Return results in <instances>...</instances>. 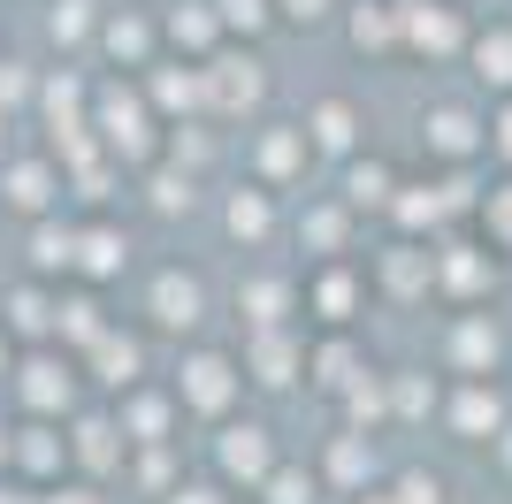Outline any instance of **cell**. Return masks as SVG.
<instances>
[{"label":"cell","mask_w":512,"mask_h":504,"mask_svg":"<svg viewBox=\"0 0 512 504\" xmlns=\"http://www.w3.org/2000/svg\"><path fill=\"white\" fill-rule=\"evenodd\" d=\"M398 497H406V504H436V482H428V474H406V482H398Z\"/></svg>","instance_id":"cell-36"},{"label":"cell","mask_w":512,"mask_h":504,"mask_svg":"<svg viewBox=\"0 0 512 504\" xmlns=\"http://www.w3.org/2000/svg\"><path fill=\"white\" fill-rule=\"evenodd\" d=\"M222 16L245 23V31H260V23H268V0H222Z\"/></svg>","instance_id":"cell-31"},{"label":"cell","mask_w":512,"mask_h":504,"mask_svg":"<svg viewBox=\"0 0 512 504\" xmlns=\"http://www.w3.org/2000/svg\"><path fill=\"white\" fill-rule=\"evenodd\" d=\"M421 260H413V252H398V260H390V283H398V291H421Z\"/></svg>","instance_id":"cell-33"},{"label":"cell","mask_w":512,"mask_h":504,"mask_svg":"<svg viewBox=\"0 0 512 504\" xmlns=\"http://www.w3.org/2000/svg\"><path fill=\"white\" fill-rule=\"evenodd\" d=\"M474 62H482V77H497V84H512V39H505V31H490V39L474 46Z\"/></svg>","instance_id":"cell-10"},{"label":"cell","mask_w":512,"mask_h":504,"mask_svg":"<svg viewBox=\"0 0 512 504\" xmlns=\"http://www.w3.org/2000/svg\"><path fill=\"white\" fill-rule=\"evenodd\" d=\"M283 298H291L283 283H253V291H245V306H253L260 321H276V314H283Z\"/></svg>","instance_id":"cell-27"},{"label":"cell","mask_w":512,"mask_h":504,"mask_svg":"<svg viewBox=\"0 0 512 504\" xmlns=\"http://www.w3.org/2000/svg\"><path fill=\"white\" fill-rule=\"evenodd\" d=\"M23 398L39 405V413H62L69 405V375L54 367V359H31V367H23Z\"/></svg>","instance_id":"cell-6"},{"label":"cell","mask_w":512,"mask_h":504,"mask_svg":"<svg viewBox=\"0 0 512 504\" xmlns=\"http://www.w3.org/2000/svg\"><path fill=\"white\" fill-rule=\"evenodd\" d=\"M77 451H85V466H107L115 459V428H107V420H85V428H77Z\"/></svg>","instance_id":"cell-14"},{"label":"cell","mask_w":512,"mask_h":504,"mask_svg":"<svg viewBox=\"0 0 512 504\" xmlns=\"http://www.w3.org/2000/svg\"><path fill=\"white\" fill-rule=\"evenodd\" d=\"M314 138H321V146H352V115H344V107H321V115H314Z\"/></svg>","instance_id":"cell-22"},{"label":"cell","mask_w":512,"mask_h":504,"mask_svg":"<svg viewBox=\"0 0 512 504\" xmlns=\"http://www.w3.org/2000/svg\"><path fill=\"white\" fill-rule=\"evenodd\" d=\"M77 260V237L69 230H39V268H69Z\"/></svg>","instance_id":"cell-21"},{"label":"cell","mask_w":512,"mask_h":504,"mask_svg":"<svg viewBox=\"0 0 512 504\" xmlns=\"http://www.w3.org/2000/svg\"><path fill=\"white\" fill-rule=\"evenodd\" d=\"M176 504H214V497H207V489H184V497H176Z\"/></svg>","instance_id":"cell-42"},{"label":"cell","mask_w":512,"mask_h":504,"mask_svg":"<svg viewBox=\"0 0 512 504\" xmlns=\"http://www.w3.org/2000/svg\"><path fill=\"white\" fill-rule=\"evenodd\" d=\"M337 474H344V482H360V474H367V451H360V443H337Z\"/></svg>","instance_id":"cell-35"},{"label":"cell","mask_w":512,"mask_h":504,"mask_svg":"<svg viewBox=\"0 0 512 504\" xmlns=\"http://www.w3.org/2000/svg\"><path fill=\"white\" fill-rule=\"evenodd\" d=\"M107 367V382H123L130 367H138V344H123V336H100V352H92Z\"/></svg>","instance_id":"cell-16"},{"label":"cell","mask_w":512,"mask_h":504,"mask_svg":"<svg viewBox=\"0 0 512 504\" xmlns=\"http://www.w3.org/2000/svg\"><path fill=\"white\" fill-rule=\"evenodd\" d=\"M100 130H107V146L130 153V161L146 153V107L123 100V92H107V100H100Z\"/></svg>","instance_id":"cell-1"},{"label":"cell","mask_w":512,"mask_h":504,"mask_svg":"<svg viewBox=\"0 0 512 504\" xmlns=\"http://www.w3.org/2000/svg\"><path fill=\"white\" fill-rule=\"evenodd\" d=\"M260 382H291V359H299V352H291V344H283V336H260Z\"/></svg>","instance_id":"cell-11"},{"label":"cell","mask_w":512,"mask_h":504,"mask_svg":"<svg viewBox=\"0 0 512 504\" xmlns=\"http://www.w3.org/2000/svg\"><path fill=\"white\" fill-rule=\"evenodd\" d=\"M77 260H85L92 275H107L115 260H123V237H115V230H92V237H77Z\"/></svg>","instance_id":"cell-9"},{"label":"cell","mask_w":512,"mask_h":504,"mask_svg":"<svg viewBox=\"0 0 512 504\" xmlns=\"http://www.w3.org/2000/svg\"><path fill=\"white\" fill-rule=\"evenodd\" d=\"M214 100H222V107H253L260 100V69L253 62H222V69H214Z\"/></svg>","instance_id":"cell-8"},{"label":"cell","mask_w":512,"mask_h":504,"mask_svg":"<svg viewBox=\"0 0 512 504\" xmlns=\"http://www.w3.org/2000/svg\"><path fill=\"white\" fill-rule=\"evenodd\" d=\"M0 459H8V436H0Z\"/></svg>","instance_id":"cell-44"},{"label":"cell","mask_w":512,"mask_h":504,"mask_svg":"<svg viewBox=\"0 0 512 504\" xmlns=\"http://www.w3.org/2000/svg\"><path fill=\"white\" fill-rule=\"evenodd\" d=\"M222 466L245 474V482H260V474H268V436H260V428H230V436H222Z\"/></svg>","instance_id":"cell-5"},{"label":"cell","mask_w":512,"mask_h":504,"mask_svg":"<svg viewBox=\"0 0 512 504\" xmlns=\"http://www.w3.org/2000/svg\"><path fill=\"white\" fill-rule=\"evenodd\" d=\"M283 8H291V16H321V8H329V0H283Z\"/></svg>","instance_id":"cell-41"},{"label":"cell","mask_w":512,"mask_h":504,"mask_svg":"<svg viewBox=\"0 0 512 504\" xmlns=\"http://www.w3.org/2000/svg\"><path fill=\"white\" fill-rule=\"evenodd\" d=\"M62 504H85V497H62Z\"/></svg>","instance_id":"cell-45"},{"label":"cell","mask_w":512,"mask_h":504,"mask_svg":"<svg viewBox=\"0 0 512 504\" xmlns=\"http://www.w3.org/2000/svg\"><path fill=\"white\" fill-rule=\"evenodd\" d=\"M268 504H314L306 474H276V482H268Z\"/></svg>","instance_id":"cell-29"},{"label":"cell","mask_w":512,"mask_h":504,"mask_svg":"<svg viewBox=\"0 0 512 504\" xmlns=\"http://www.w3.org/2000/svg\"><path fill=\"white\" fill-rule=\"evenodd\" d=\"M153 314L169 321V329H192L199 321V283L192 275H161V283H153Z\"/></svg>","instance_id":"cell-4"},{"label":"cell","mask_w":512,"mask_h":504,"mask_svg":"<svg viewBox=\"0 0 512 504\" xmlns=\"http://www.w3.org/2000/svg\"><path fill=\"white\" fill-rule=\"evenodd\" d=\"M8 321H16V329H46V298L39 291H16V298H8Z\"/></svg>","instance_id":"cell-23"},{"label":"cell","mask_w":512,"mask_h":504,"mask_svg":"<svg viewBox=\"0 0 512 504\" xmlns=\"http://www.w3.org/2000/svg\"><path fill=\"white\" fill-rule=\"evenodd\" d=\"M406 31H413V46H428V54L459 46V23H451V8H406Z\"/></svg>","instance_id":"cell-7"},{"label":"cell","mask_w":512,"mask_h":504,"mask_svg":"<svg viewBox=\"0 0 512 504\" xmlns=\"http://www.w3.org/2000/svg\"><path fill=\"white\" fill-rule=\"evenodd\" d=\"M459 359H467V367H482V359H497V336L482 329V321H467V329H459Z\"/></svg>","instance_id":"cell-20"},{"label":"cell","mask_w":512,"mask_h":504,"mask_svg":"<svg viewBox=\"0 0 512 504\" xmlns=\"http://www.w3.org/2000/svg\"><path fill=\"white\" fill-rule=\"evenodd\" d=\"M184 398L199 405V413H222V405H230V359H192V367H184Z\"/></svg>","instance_id":"cell-3"},{"label":"cell","mask_w":512,"mask_h":504,"mask_svg":"<svg viewBox=\"0 0 512 504\" xmlns=\"http://www.w3.org/2000/svg\"><path fill=\"white\" fill-rule=\"evenodd\" d=\"M0 359H8V344H0Z\"/></svg>","instance_id":"cell-46"},{"label":"cell","mask_w":512,"mask_h":504,"mask_svg":"<svg viewBox=\"0 0 512 504\" xmlns=\"http://www.w3.org/2000/svg\"><path fill=\"white\" fill-rule=\"evenodd\" d=\"M490 222H497V230L512 237V191H497V199H490Z\"/></svg>","instance_id":"cell-40"},{"label":"cell","mask_w":512,"mask_h":504,"mask_svg":"<svg viewBox=\"0 0 512 504\" xmlns=\"http://www.w3.org/2000/svg\"><path fill=\"white\" fill-rule=\"evenodd\" d=\"M352 199H360V207H367V199H390V176H383L375 161H367V168H352Z\"/></svg>","instance_id":"cell-26"},{"label":"cell","mask_w":512,"mask_h":504,"mask_svg":"<svg viewBox=\"0 0 512 504\" xmlns=\"http://www.w3.org/2000/svg\"><path fill=\"white\" fill-rule=\"evenodd\" d=\"M428 130H436V146H444V153H467V146H474V123L459 115V107H444V115H436Z\"/></svg>","instance_id":"cell-12"},{"label":"cell","mask_w":512,"mask_h":504,"mask_svg":"<svg viewBox=\"0 0 512 504\" xmlns=\"http://www.w3.org/2000/svg\"><path fill=\"white\" fill-rule=\"evenodd\" d=\"M16 451H23V466H39V474H46L54 459H62V443H54V428H23V443H16Z\"/></svg>","instance_id":"cell-15"},{"label":"cell","mask_w":512,"mask_h":504,"mask_svg":"<svg viewBox=\"0 0 512 504\" xmlns=\"http://www.w3.org/2000/svg\"><path fill=\"white\" fill-rule=\"evenodd\" d=\"M436 207H444V199H421V191H413V199H406V207H398V214H406L413 230H421V222H436Z\"/></svg>","instance_id":"cell-38"},{"label":"cell","mask_w":512,"mask_h":504,"mask_svg":"<svg viewBox=\"0 0 512 504\" xmlns=\"http://www.w3.org/2000/svg\"><path fill=\"white\" fill-rule=\"evenodd\" d=\"M0 199L23 207V214H39L46 199H54V168H46V161H16L8 176H0Z\"/></svg>","instance_id":"cell-2"},{"label":"cell","mask_w":512,"mask_h":504,"mask_svg":"<svg viewBox=\"0 0 512 504\" xmlns=\"http://www.w3.org/2000/svg\"><path fill=\"white\" fill-rule=\"evenodd\" d=\"M260 161H268V168H276V176H283V168L299 161V138H291V130H276V138L260 146Z\"/></svg>","instance_id":"cell-30"},{"label":"cell","mask_w":512,"mask_h":504,"mask_svg":"<svg viewBox=\"0 0 512 504\" xmlns=\"http://www.w3.org/2000/svg\"><path fill=\"white\" fill-rule=\"evenodd\" d=\"M92 31V0H62L54 8V39H85Z\"/></svg>","instance_id":"cell-18"},{"label":"cell","mask_w":512,"mask_h":504,"mask_svg":"<svg viewBox=\"0 0 512 504\" xmlns=\"http://www.w3.org/2000/svg\"><path fill=\"white\" fill-rule=\"evenodd\" d=\"M169 31H176L184 46H207V39H214V16H207V8H176V23H169Z\"/></svg>","instance_id":"cell-19"},{"label":"cell","mask_w":512,"mask_h":504,"mask_svg":"<svg viewBox=\"0 0 512 504\" xmlns=\"http://www.w3.org/2000/svg\"><path fill=\"white\" fill-rule=\"evenodd\" d=\"M130 428H138V436H161V428H169V405H161V398H138V405H130Z\"/></svg>","instance_id":"cell-25"},{"label":"cell","mask_w":512,"mask_h":504,"mask_svg":"<svg viewBox=\"0 0 512 504\" xmlns=\"http://www.w3.org/2000/svg\"><path fill=\"white\" fill-rule=\"evenodd\" d=\"M497 146H505V153H512V115H505V123H497Z\"/></svg>","instance_id":"cell-43"},{"label":"cell","mask_w":512,"mask_h":504,"mask_svg":"<svg viewBox=\"0 0 512 504\" xmlns=\"http://www.w3.org/2000/svg\"><path fill=\"white\" fill-rule=\"evenodd\" d=\"M321 382H352V352H321Z\"/></svg>","instance_id":"cell-39"},{"label":"cell","mask_w":512,"mask_h":504,"mask_svg":"<svg viewBox=\"0 0 512 504\" xmlns=\"http://www.w3.org/2000/svg\"><path fill=\"white\" fill-rule=\"evenodd\" d=\"M321 314H352V283H344V275L321 283Z\"/></svg>","instance_id":"cell-32"},{"label":"cell","mask_w":512,"mask_h":504,"mask_svg":"<svg viewBox=\"0 0 512 504\" xmlns=\"http://www.w3.org/2000/svg\"><path fill=\"white\" fill-rule=\"evenodd\" d=\"M230 230L237 237H260V230H268V207H260L253 191H237V199H230Z\"/></svg>","instance_id":"cell-17"},{"label":"cell","mask_w":512,"mask_h":504,"mask_svg":"<svg viewBox=\"0 0 512 504\" xmlns=\"http://www.w3.org/2000/svg\"><path fill=\"white\" fill-rule=\"evenodd\" d=\"M153 199H161V207H184V199H192V184H184V176H161V184H153Z\"/></svg>","instance_id":"cell-37"},{"label":"cell","mask_w":512,"mask_h":504,"mask_svg":"<svg viewBox=\"0 0 512 504\" xmlns=\"http://www.w3.org/2000/svg\"><path fill=\"white\" fill-rule=\"evenodd\" d=\"M107 46H115V54H146V23L115 16V23H107Z\"/></svg>","instance_id":"cell-24"},{"label":"cell","mask_w":512,"mask_h":504,"mask_svg":"<svg viewBox=\"0 0 512 504\" xmlns=\"http://www.w3.org/2000/svg\"><path fill=\"white\" fill-rule=\"evenodd\" d=\"M153 92H161V107H192V100H199V77H176V69H169Z\"/></svg>","instance_id":"cell-28"},{"label":"cell","mask_w":512,"mask_h":504,"mask_svg":"<svg viewBox=\"0 0 512 504\" xmlns=\"http://www.w3.org/2000/svg\"><path fill=\"white\" fill-rule=\"evenodd\" d=\"M459 428H467V436L497 428V398H490V390H467V398H459Z\"/></svg>","instance_id":"cell-13"},{"label":"cell","mask_w":512,"mask_h":504,"mask_svg":"<svg viewBox=\"0 0 512 504\" xmlns=\"http://www.w3.org/2000/svg\"><path fill=\"white\" fill-rule=\"evenodd\" d=\"M352 39H360V46L390 39V16H375V8H360V23H352Z\"/></svg>","instance_id":"cell-34"}]
</instances>
